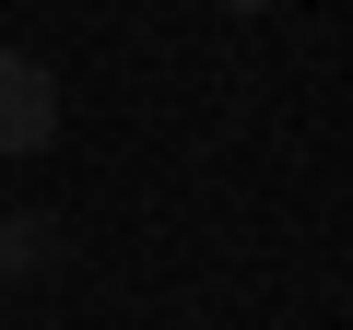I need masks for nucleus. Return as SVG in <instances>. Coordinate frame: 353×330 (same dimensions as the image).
I'll return each instance as SVG.
<instances>
[{
  "label": "nucleus",
  "instance_id": "obj_1",
  "mask_svg": "<svg viewBox=\"0 0 353 330\" xmlns=\"http://www.w3.org/2000/svg\"><path fill=\"white\" fill-rule=\"evenodd\" d=\"M59 142V71L0 48V153H48Z\"/></svg>",
  "mask_w": 353,
  "mask_h": 330
},
{
  "label": "nucleus",
  "instance_id": "obj_2",
  "mask_svg": "<svg viewBox=\"0 0 353 330\" xmlns=\"http://www.w3.org/2000/svg\"><path fill=\"white\" fill-rule=\"evenodd\" d=\"M224 12H259V0H224Z\"/></svg>",
  "mask_w": 353,
  "mask_h": 330
}]
</instances>
